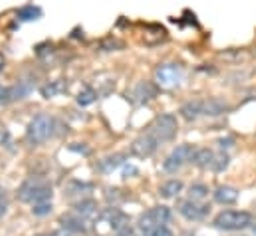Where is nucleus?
<instances>
[{
    "instance_id": "12",
    "label": "nucleus",
    "mask_w": 256,
    "mask_h": 236,
    "mask_svg": "<svg viewBox=\"0 0 256 236\" xmlns=\"http://www.w3.org/2000/svg\"><path fill=\"white\" fill-rule=\"evenodd\" d=\"M60 224L66 232H76V234H86L88 232V222L80 218L78 214H66L60 218Z\"/></svg>"
},
{
    "instance_id": "3",
    "label": "nucleus",
    "mask_w": 256,
    "mask_h": 236,
    "mask_svg": "<svg viewBox=\"0 0 256 236\" xmlns=\"http://www.w3.org/2000/svg\"><path fill=\"white\" fill-rule=\"evenodd\" d=\"M177 129H179L177 118L173 114H163V116H159V118L149 125V131L147 133L157 143H167V141H171L177 135Z\"/></svg>"
},
{
    "instance_id": "2",
    "label": "nucleus",
    "mask_w": 256,
    "mask_h": 236,
    "mask_svg": "<svg viewBox=\"0 0 256 236\" xmlns=\"http://www.w3.org/2000/svg\"><path fill=\"white\" fill-rule=\"evenodd\" d=\"M54 127L56 121L48 114H38L36 118L30 121L28 129H26V139L30 145H42L46 143L52 135H54Z\"/></svg>"
},
{
    "instance_id": "1",
    "label": "nucleus",
    "mask_w": 256,
    "mask_h": 236,
    "mask_svg": "<svg viewBox=\"0 0 256 236\" xmlns=\"http://www.w3.org/2000/svg\"><path fill=\"white\" fill-rule=\"evenodd\" d=\"M18 198L22 202H30V204L52 202V184L44 178H28L18 188Z\"/></svg>"
},
{
    "instance_id": "20",
    "label": "nucleus",
    "mask_w": 256,
    "mask_h": 236,
    "mask_svg": "<svg viewBox=\"0 0 256 236\" xmlns=\"http://www.w3.org/2000/svg\"><path fill=\"white\" fill-rule=\"evenodd\" d=\"M183 190V182L181 180H177V178H173V180H169V182H165L163 186H161V196H165V198H175L179 192Z\"/></svg>"
},
{
    "instance_id": "8",
    "label": "nucleus",
    "mask_w": 256,
    "mask_h": 236,
    "mask_svg": "<svg viewBox=\"0 0 256 236\" xmlns=\"http://www.w3.org/2000/svg\"><path fill=\"white\" fill-rule=\"evenodd\" d=\"M169 220H171V210H169V206H153V208H149L145 214H141L137 226H139L141 232H145V230H151V228L165 226Z\"/></svg>"
},
{
    "instance_id": "30",
    "label": "nucleus",
    "mask_w": 256,
    "mask_h": 236,
    "mask_svg": "<svg viewBox=\"0 0 256 236\" xmlns=\"http://www.w3.org/2000/svg\"><path fill=\"white\" fill-rule=\"evenodd\" d=\"M70 149H72V151H80V153H84V155H90V153H92V151H90L88 147H84V145H82V147H78V143L70 145Z\"/></svg>"
},
{
    "instance_id": "17",
    "label": "nucleus",
    "mask_w": 256,
    "mask_h": 236,
    "mask_svg": "<svg viewBox=\"0 0 256 236\" xmlns=\"http://www.w3.org/2000/svg\"><path fill=\"white\" fill-rule=\"evenodd\" d=\"M214 200L220 202V204H232L238 200V190L234 186H218L214 190Z\"/></svg>"
},
{
    "instance_id": "18",
    "label": "nucleus",
    "mask_w": 256,
    "mask_h": 236,
    "mask_svg": "<svg viewBox=\"0 0 256 236\" xmlns=\"http://www.w3.org/2000/svg\"><path fill=\"white\" fill-rule=\"evenodd\" d=\"M18 20L22 22H32V20H40L42 18V8L40 6H34V4H26L22 6L18 12H16Z\"/></svg>"
},
{
    "instance_id": "7",
    "label": "nucleus",
    "mask_w": 256,
    "mask_h": 236,
    "mask_svg": "<svg viewBox=\"0 0 256 236\" xmlns=\"http://www.w3.org/2000/svg\"><path fill=\"white\" fill-rule=\"evenodd\" d=\"M100 218L106 224H110V228L116 232V236H133V230L129 226V216L120 208H106L100 214Z\"/></svg>"
},
{
    "instance_id": "6",
    "label": "nucleus",
    "mask_w": 256,
    "mask_h": 236,
    "mask_svg": "<svg viewBox=\"0 0 256 236\" xmlns=\"http://www.w3.org/2000/svg\"><path fill=\"white\" fill-rule=\"evenodd\" d=\"M194 153H196V149H194L192 145H189V143L175 147V149L171 151V155L165 159L163 169H165L167 173H177V171L183 169L187 163H191L192 157H194Z\"/></svg>"
},
{
    "instance_id": "33",
    "label": "nucleus",
    "mask_w": 256,
    "mask_h": 236,
    "mask_svg": "<svg viewBox=\"0 0 256 236\" xmlns=\"http://www.w3.org/2000/svg\"><path fill=\"white\" fill-rule=\"evenodd\" d=\"M4 64H6V60H4V56H2V52H0V72L4 70Z\"/></svg>"
},
{
    "instance_id": "32",
    "label": "nucleus",
    "mask_w": 256,
    "mask_h": 236,
    "mask_svg": "<svg viewBox=\"0 0 256 236\" xmlns=\"http://www.w3.org/2000/svg\"><path fill=\"white\" fill-rule=\"evenodd\" d=\"M135 173H137V169H135V167H128V169H126V177H129V175H135Z\"/></svg>"
},
{
    "instance_id": "15",
    "label": "nucleus",
    "mask_w": 256,
    "mask_h": 236,
    "mask_svg": "<svg viewBox=\"0 0 256 236\" xmlns=\"http://www.w3.org/2000/svg\"><path fill=\"white\" fill-rule=\"evenodd\" d=\"M181 116L187 119V121H194L200 116H204V100H194V102H189L181 108Z\"/></svg>"
},
{
    "instance_id": "23",
    "label": "nucleus",
    "mask_w": 256,
    "mask_h": 236,
    "mask_svg": "<svg viewBox=\"0 0 256 236\" xmlns=\"http://www.w3.org/2000/svg\"><path fill=\"white\" fill-rule=\"evenodd\" d=\"M60 92H62V82H52V84H48V86H44V88L40 90V94H42L46 100L56 98Z\"/></svg>"
},
{
    "instance_id": "22",
    "label": "nucleus",
    "mask_w": 256,
    "mask_h": 236,
    "mask_svg": "<svg viewBox=\"0 0 256 236\" xmlns=\"http://www.w3.org/2000/svg\"><path fill=\"white\" fill-rule=\"evenodd\" d=\"M189 200L192 202H200V200H204L206 196H208V186H204V184H192L191 190H189Z\"/></svg>"
},
{
    "instance_id": "21",
    "label": "nucleus",
    "mask_w": 256,
    "mask_h": 236,
    "mask_svg": "<svg viewBox=\"0 0 256 236\" xmlns=\"http://www.w3.org/2000/svg\"><path fill=\"white\" fill-rule=\"evenodd\" d=\"M96 100H98V92H96L94 88H84V90L78 94V104H80L82 108L92 106Z\"/></svg>"
},
{
    "instance_id": "31",
    "label": "nucleus",
    "mask_w": 256,
    "mask_h": 236,
    "mask_svg": "<svg viewBox=\"0 0 256 236\" xmlns=\"http://www.w3.org/2000/svg\"><path fill=\"white\" fill-rule=\"evenodd\" d=\"M232 143H234L232 139H220V141H218V145H220L222 149H224V147H232Z\"/></svg>"
},
{
    "instance_id": "36",
    "label": "nucleus",
    "mask_w": 256,
    "mask_h": 236,
    "mask_svg": "<svg viewBox=\"0 0 256 236\" xmlns=\"http://www.w3.org/2000/svg\"><path fill=\"white\" fill-rule=\"evenodd\" d=\"M252 230H254V234H256V224H254V226H252Z\"/></svg>"
},
{
    "instance_id": "25",
    "label": "nucleus",
    "mask_w": 256,
    "mask_h": 236,
    "mask_svg": "<svg viewBox=\"0 0 256 236\" xmlns=\"http://www.w3.org/2000/svg\"><path fill=\"white\" fill-rule=\"evenodd\" d=\"M50 212H52V202H40V204H34L32 208V214L36 216H46Z\"/></svg>"
},
{
    "instance_id": "5",
    "label": "nucleus",
    "mask_w": 256,
    "mask_h": 236,
    "mask_svg": "<svg viewBox=\"0 0 256 236\" xmlns=\"http://www.w3.org/2000/svg\"><path fill=\"white\" fill-rule=\"evenodd\" d=\"M185 80V70L181 64H163L155 72V82L163 90H175L183 84Z\"/></svg>"
},
{
    "instance_id": "10",
    "label": "nucleus",
    "mask_w": 256,
    "mask_h": 236,
    "mask_svg": "<svg viewBox=\"0 0 256 236\" xmlns=\"http://www.w3.org/2000/svg\"><path fill=\"white\" fill-rule=\"evenodd\" d=\"M157 147H159V143H157L149 133H143L141 137H137V139L133 141V145H131V155H135V157H139V159H147V157H151V155L157 151Z\"/></svg>"
},
{
    "instance_id": "28",
    "label": "nucleus",
    "mask_w": 256,
    "mask_h": 236,
    "mask_svg": "<svg viewBox=\"0 0 256 236\" xmlns=\"http://www.w3.org/2000/svg\"><path fill=\"white\" fill-rule=\"evenodd\" d=\"M141 236H173V232L167 226H159V228H151V230L141 232Z\"/></svg>"
},
{
    "instance_id": "14",
    "label": "nucleus",
    "mask_w": 256,
    "mask_h": 236,
    "mask_svg": "<svg viewBox=\"0 0 256 236\" xmlns=\"http://www.w3.org/2000/svg\"><path fill=\"white\" fill-rule=\"evenodd\" d=\"M74 214H78V216L84 218V220L94 218V216H100V214H98V204H96V200H92V198L80 200V202L74 206Z\"/></svg>"
},
{
    "instance_id": "9",
    "label": "nucleus",
    "mask_w": 256,
    "mask_h": 236,
    "mask_svg": "<svg viewBox=\"0 0 256 236\" xmlns=\"http://www.w3.org/2000/svg\"><path fill=\"white\" fill-rule=\"evenodd\" d=\"M157 98V86L151 82H139L131 92H128V100L135 106L147 104Z\"/></svg>"
},
{
    "instance_id": "26",
    "label": "nucleus",
    "mask_w": 256,
    "mask_h": 236,
    "mask_svg": "<svg viewBox=\"0 0 256 236\" xmlns=\"http://www.w3.org/2000/svg\"><path fill=\"white\" fill-rule=\"evenodd\" d=\"M10 143H12L10 131H8V127L0 121V147H10Z\"/></svg>"
},
{
    "instance_id": "4",
    "label": "nucleus",
    "mask_w": 256,
    "mask_h": 236,
    "mask_svg": "<svg viewBox=\"0 0 256 236\" xmlns=\"http://www.w3.org/2000/svg\"><path fill=\"white\" fill-rule=\"evenodd\" d=\"M212 224L220 230H244L252 224V214L240 210H224L214 216Z\"/></svg>"
},
{
    "instance_id": "24",
    "label": "nucleus",
    "mask_w": 256,
    "mask_h": 236,
    "mask_svg": "<svg viewBox=\"0 0 256 236\" xmlns=\"http://www.w3.org/2000/svg\"><path fill=\"white\" fill-rule=\"evenodd\" d=\"M228 161H230V157L226 155V153H216V157H214V167H212V171L214 173H222L226 167H228Z\"/></svg>"
},
{
    "instance_id": "27",
    "label": "nucleus",
    "mask_w": 256,
    "mask_h": 236,
    "mask_svg": "<svg viewBox=\"0 0 256 236\" xmlns=\"http://www.w3.org/2000/svg\"><path fill=\"white\" fill-rule=\"evenodd\" d=\"M10 102H14L12 88H4V86H0V106H6V104H10Z\"/></svg>"
},
{
    "instance_id": "19",
    "label": "nucleus",
    "mask_w": 256,
    "mask_h": 236,
    "mask_svg": "<svg viewBox=\"0 0 256 236\" xmlns=\"http://www.w3.org/2000/svg\"><path fill=\"white\" fill-rule=\"evenodd\" d=\"M124 159H126V155L124 153H118V155H114V157H106L104 161H100V171H104V173H112L114 169H118V167H122L124 165Z\"/></svg>"
},
{
    "instance_id": "34",
    "label": "nucleus",
    "mask_w": 256,
    "mask_h": 236,
    "mask_svg": "<svg viewBox=\"0 0 256 236\" xmlns=\"http://www.w3.org/2000/svg\"><path fill=\"white\" fill-rule=\"evenodd\" d=\"M52 236H70L66 230H60V232H56V234H52Z\"/></svg>"
},
{
    "instance_id": "29",
    "label": "nucleus",
    "mask_w": 256,
    "mask_h": 236,
    "mask_svg": "<svg viewBox=\"0 0 256 236\" xmlns=\"http://www.w3.org/2000/svg\"><path fill=\"white\" fill-rule=\"evenodd\" d=\"M6 210H8V196L2 194V196H0V216H4Z\"/></svg>"
},
{
    "instance_id": "35",
    "label": "nucleus",
    "mask_w": 256,
    "mask_h": 236,
    "mask_svg": "<svg viewBox=\"0 0 256 236\" xmlns=\"http://www.w3.org/2000/svg\"><path fill=\"white\" fill-rule=\"evenodd\" d=\"M2 194H4V188H2V186H0V196H2Z\"/></svg>"
},
{
    "instance_id": "16",
    "label": "nucleus",
    "mask_w": 256,
    "mask_h": 236,
    "mask_svg": "<svg viewBox=\"0 0 256 236\" xmlns=\"http://www.w3.org/2000/svg\"><path fill=\"white\" fill-rule=\"evenodd\" d=\"M214 157L216 153H212L210 149H196L194 157H192V163L198 167V169H210L214 167Z\"/></svg>"
},
{
    "instance_id": "13",
    "label": "nucleus",
    "mask_w": 256,
    "mask_h": 236,
    "mask_svg": "<svg viewBox=\"0 0 256 236\" xmlns=\"http://www.w3.org/2000/svg\"><path fill=\"white\" fill-rule=\"evenodd\" d=\"M230 110V106L220 100V98H210V100H204V116L208 118H216V116H222Z\"/></svg>"
},
{
    "instance_id": "11",
    "label": "nucleus",
    "mask_w": 256,
    "mask_h": 236,
    "mask_svg": "<svg viewBox=\"0 0 256 236\" xmlns=\"http://www.w3.org/2000/svg\"><path fill=\"white\" fill-rule=\"evenodd\" d=\"M179 212H181L187 220H202V218L210 212V206H208V204H202V202L181 200V202H179Z\"/></svg>"
}]
</instances>
